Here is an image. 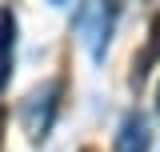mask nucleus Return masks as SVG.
Returning a JSON list of instances; mask_svg holds the SVG:
<instances>
[{
  "label": "nucleus",
  "instance_id": "obj_1",
  "mask_svg": "<svg viewBox=\"0 0 160 152\" xmlns=\"http://www.w3.org/2000/svg\"><path fill=\"white\" fill-rule=\"evenodd\" d=\"M56 104H60V80H48V84H40L36 92L24 100V120H28V136L32 140H44L48 128H52V120H56Z\"/></svg>",
  "mask_w": 160,
  "mask_h": 152
},
{
  "label": "nucleus",
  "instance_id": "obj_2",
  "mask_svg": "<svg viewBox=\"0 0 160 152\" xmlns=\"http://www.w3.org/2000/svg\"><path fill=\"white\" fill-rule=\"evenodd\" d=\"M12 56H16V12L0 8V96L12 80Z\"/></svg>",
  "mask_w": 160,
  "mask_h": 152
},
{
  "label": "nucleus",
  "instance_id": "obj_3",
  "mask_svg": "<svg viewBox=\"0 0 160 152\" xmlns=\"http://www.w3.org/2000/svg\"><path fill=\"white\" fill-rule=\"evenodd\" d=\"M160 64V8L152 12V20H148V44L140 48V56H136V68H132V84H144V76L152 72Z\"/></svg>",
  "mask_w": 160,
  "mask_h": 152
},
{
  "label": "nucleus",
  "instance_id": "obj_4",
  "mask_svg": "<svg viewBox=\"0 0 160 152\" xmlns=\"http://www.w3.org/2000/svg\"><path fill=\"white\" fill-rule=\"evenodd\" d=\"M116 152H148V120L140 112H132L124 120V128L116 136Z\"/></svg>",
  "mask_w": 160,
  "mask_h": 152
},
{
  "label": "nucleus",
  "instance_id": "obj_5",
  "mask_svg": "<svg viewBox=\"0 0 160 152\" xmlns=\"http://www.w3.org/2000/svg\"><path fill=\"white\" fill-rule=\"evenodd\" d=\"M0 148H4V104H0Z\"/></svg>",
  "mask_w": 160,
  "mask_h": 152
},
{
  "label": "nucleus",
  "instance_id": "obj_6",
  "mask_svg": "<svg viewBox=\"0 0 160 152\" xmlns=\"http://www.w3.org/2000/svg\"><path fill=\"white\" fill-rule=\"evenodd\" d=\"M156 112H160V88H156Z\"/></svg>",
  "mask_w": 160,
  "mask_h": 152
},
{
  "label": "nucleus",
  "instance_id": "obj_7",
  "mask_svg": "<svg viewBox=\"0 0 160 152\" xmlns=\"http://www.w3.org/2000/svg\"><path fill=\"white\" fill-rule=\"evenodd\" d=\"M52 4H68V0H52Z\"/></svg>",
  "mask_w": 160,
  "mask_h": 152
}]
</instances>
